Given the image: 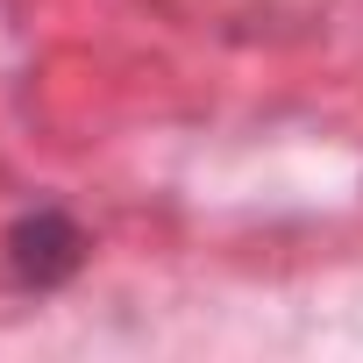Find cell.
Masks as SVG:
<instances>
[{
    "instance_id": "6da1fadb",
    "label": "cell",
    "mask_w": 363,
    "mask_h": 363,
    "mask_svg": "<svg viewBox=\"0 0 363 363\" xmlns=\"http://www.w3.org/2000/svg\"><path fill=\"white\" fill-rule=\"evenodd\" d=\"M79 257H86V235H79L72 214H57V207H36V214H22V221L8 228V264H15L22 278H36V285L72 278Z\"/></svg>"
}]
</instances>
